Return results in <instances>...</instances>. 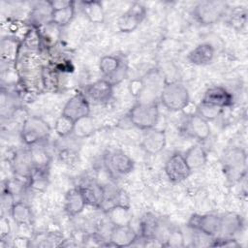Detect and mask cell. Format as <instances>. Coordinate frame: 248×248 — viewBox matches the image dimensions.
I'll return each mask as SVG.
<instances>
[{
  "mask_svg": "<svg viewBox=\"0 0 248 248\" xmlns=\"http://www.w3.org/2000/svg\"><path fill=\"white\" fill-rule=\"evenodd\" d=\"M159 100L168 110L179 111L188 106L190 95L187 87L182 82L166 81Z\"/></svg>",
  "mask_w": 248,
  "mask_h": 248,
  "instance_id": "6da1fadb",
  "label": "cell"
},
{
  "mask_svg": "<svg viewBox=\"0 0 248 248\" xmlns=\"http://www.w3.org/2000/svg\"><path fill=\"white\" fill-rule=\"evenodd\" d=\"M130 122L137 128L146 131L156 127L159 120V108L157 103L138 102L128 113Z\"/></svg>",
  "mask_w": 248,
  "mask_h": 248,
  "instance_id": "7a4b0ae2",
  "label": "cell"
},
{
  "mask_svg": "<svg viewBox=\"0 0 248 248\" xmlns=\"http://www.w3.org/2000/svg\"><path fill=\"white\" fill-rule=\"evenodd\" d=\"M246 152L241 147L229 148L223 155V170L231 181H237L242 178L246 172Z\"/></svg>",
  "mask_w": 248,
  "mask_h": 248,
  "instance_id": "3957f363",
  "label": "cell"
},
{
  "mask_svg": "<svg viewBox=\"0 0 248 248\" xmlns=\"http://www.w3.org/2000/svg\"><path fill=\"white\" fill-rule=\"evenodd\" d=\"M50 134V127L46 121L39 116L27 117L20 129L21 140L26 145H36L45 140Z\"/></svg>",
  "mask_w": 248,
  "mask_h": 248,
  "instance_id": "277c9868",
  "label": "cell"
},
{
  "mask_svg": "<svg viewBox=\"0 0 248 248\" xmlns=\"http://www.w3.org/2000/svg\"><path fill=\"white\" fill-rule=\"evenodd\" d=\"M141 89L138 96L139 102L157 103L162 89L166 83L163 74L159 69L149 70L141 78Z\"/></svg>",
  "mask_w": 248,
  "mask_h": 248,
  "instance_id": "5b68a950",
  "label": "cell"
},
{
  "mask_svg": "<svg viewBox=\"0 0 248 248\" xmlns=\"http://www.w3.org/2000/svg\"><path fill=\"white\" fill-rule=\"evenodd\" d=\"M227 8L228 5L224 1H202L195 6L193 16L202 25H211L225 16Z\"/></svg>",
  "mask_w": 248,
  "mask_h": 248,
  "instance_id": "8992f818",
  "label": "cell"
},
{
  "mask_svg": "<svg viewBox=\"0 0 248 248\" xmlns=\"http://www.w3.org/2000/svg\"><path fill=\"white\" fill-rule=\"evenodd\" d=\"M99 69L102 75L112 85L120 82L126 75L124 62L115 55H106L100 59Z\"/></svg>",
  "mask_w": 248,
  "mask_h": 248,
  "instance_id": "52a82bcc",
  "label": "cell"
},
{
  "mask_svg": "<svg viewBox=\"0 0 248 248\" xmlns=\"http://www.w3.org/2000/svg\"><path fill=\"white\" fill-rule=\"evenodd\" d=\"M146 16V9L140 3H134L117 20V28L122 33L135 31L143 21Z\"/></svg>",
  "mask_w": 248,
  "mask_h": 248,
  "instance_id": "ba28073f",
  "label": "cell"
},
{
  "mask_svg": "<svg viewBox=\"0 0 248 248\" xmlns=\"http://www.w3.org/2000/svg\"><path fill=\"white\" fill-rule=\"evenodd\" d=\"M188 226L195 232L214 237L219 233L220 215L213 213L194 214L189 219Z\"/></svg>",
  "mask_w": 248,
  "mask_h": 248,
  "instance_id": "9c48e42d",
  "label": "cell"
},
{
  "mask_svg": "<svg viewBox=\"0 0 248 248\" xmlns=\"http://www.w3.org/2000/svg\"><path fill=\"white\" fill-rule=\"evenodd\" d=\"M191 170L188 167L183 154L179 152L173 153L165 164V173L168 179L172 183L184 181L191 174Z\"/></svg>",
  "mask_w": 248,
  "mask_h": 248,
  "instance_id": "30bf717a",
  "label": "cell"
},
{
  "mask_svg": "<svg viewBox=\"0 0 248 248\" xmlns=\"http://www.w3.org/2000/svg\"><path fill=\"white\" fill-rule=\"evenodd\" d=\"M87 100L93 104H106L108 103L113 94V85L106 78L98 79L84 88L83 92Z\"/></svg>",
  "mask_w": 248,
  "mask_h": 248,
  "instance_id": "8fae6325",
  "label": "cell"
},
{
  "mask_svg": "<svg viewBox=\"0 0 248 248\" xmlns=\"http://www.w3.org/2000/svg\"><path fill=\"white\" fill-rule=\"evenodd\" d=\"M62 114L77 121L90 114V103L82 92L76 93L64 105Z\"/></svg>",
  "mask_w": 248,
  "mask_h": 248,
  "instance_id": "7c38bea8",
  "label": "cell"
},
{
  "mask_svg": "<svg viewBox=\"0 0 248 248\" xmlns=\"http://www.w3.org/2000/svg\"><path fill=\"white\" fill-rule=\"evenodd\" d=\"M106 166L111 173L115 175H125L133 170L135 163L125 152L113 150L107 155Z\"/></svg>",
  "mask_w": 248,
  "mask_h": 248,
  "instance_id": "4fadbf2b",
  "label": "cell"
},
{
  "mask_svg": "<svg viewBox=\"0 0 248 248\" xmlns=\"http://www.w3.org/2000/svg\"><path fill=\"white\" fill-rule=\"evenodd\" d=\"M182 131L187 137L196 139L200 141L207 140L211 133L208 121H206L197 113L190 115L186 119Z\"/></svg>",
  "mask_w": 248,
  "mask_h": 248,
  "instance_id": "5bb4252c",
  "label": "cell"
},
{
  "mask_svg": "<svg viewBox=\"0 0 248 248\" xmlns=\"http://www.w3.org/2000/svg\"><path fill=\"white\" fill-rule=\"evenodd\" d=\"M167 144V136L165 131L160 129L146 130L142 136L140 146L148 154L154 155L160 153Z\"/></svg>",
  "mask_w": 248,
  "mask_h": 248,
  "instance_id": "9a60e30c",
  "label": "cell"
},
{
  "mask_svg": "<svg viewBox=\"0 0 248 248\" xmlns=\"http://www.w3.org/2000/svg\"><path fill=\"white\" fill-rule=\"evenodd\" d=\"M202 102L225 108L233 104V96L225 87L214 85L205 90Z\"/></svg>",
  "mask_w": 248,
  "mask_h": 248,
  "instance_id": "2e32d148",
  "label": "cell"
},
{
  "mask_svg": "<svg viewBox=\"0 0 248 248\" xmlns=\"http://www.w3.org/2000/svg\"><path fill=\"white\" fill-rule=\"evenodd\" d=\"M139 234L128 226H113L109 233V245L115 247H129L138 240Z\"/></svg>",
  "mask_w": 248,
  "mask_h": 248,
  "instance_id": "e0dca14e",
  "label": "cell"
},
{
  "mask_svg": "<svg viewBox=\"0 0 248 248\" xmlns=\"http://www.w3.org/2000/svg\"><path fill=\"white\" fill-rule=\"evenodd\" d=\"M12 167L14 171L22 177H30L36 169L31 149H23L16 152Z\"/></svg>",
  "mask_w": 248,
  "mask_h": 248,
  "instance_id": "ac0fdd59",
  "label": "cell"
},
{
  "mask_svg": "<svg viewBox=\"0 0 248 248\" xmlns=\"http://www.w3.org/2000/svg\"><path fill=\"white\" fill-rule=\"evenodd\" d=\"M87 205L79 187L70 189L64 198V210L70 216L78 215Z\"/></svg>",
  "mask_w": 248,
  "mask_h": 248,
  "instance_id": "d6986e66",
  "label": "cell"
},
{
  "mask_svg": "<svg viewBox=\"0 0 248 248\" xmlns=\"http://www.w3.org/2000/svg\"><path fill=\"white\" fill-rule=\"evenodd\" d=\"M243 226V221L240 215L236 213H226L220 215L219 233L217 236H233L236 232H240Z\"/></svg>",
  "mask_w": 248,
  "mask_h": 248,
  "instance_id": "ffe728a7",
  "label": "cell"
},
{
  "mask_svg": "<svg viewBox=\"0 0 248 248\" xmlns=\"http://www.w3.org/2000/svg\"><path fill=\"white\" fill-rule=\"evenodd\" d=\"M106 214L112 226H128L133 220L130 205L113 204L106 209Z\"/></svg>",
  "mask_w": 248,
  "mask_h": 248,
  "instance_id": "44dd1931",
  "label": "cell"
},
{
  "mask_svg": "<svg viewBox=\"0 0 248 248\" xmlns=\"http://www.w3.org/2000/svg\"><path fill=\"white\" fill-rule=\"evenodd\" d=\"M214 47L211 44L203 43L198 45L187 55L188 61L196 66H204L209 64L214 58Z\"/></svg>",
  "mask_w": 248,
  "mask_h": 248,
  "instance_id": "7402d4cb",
  "label": "cell"
},
{
  "mask_svg": "<svg viewBox=\"0 0 248 248\" xmlns=\"http://www.w3.org/2000/svg\"><path fill=\"white\" fill-rule=\"evenodd\" d=\"M52 13L49 1L37 3L30 12V20L37 27H43L52 22Z\"/></svg>",
  "mask_w": 248,
  "mask_h": 248,
  "instance_id": "603a6c76",
  "label": "cell"
},
{
  "mask_svg": "<svg viewBox=\"0 0 248 248\" xmlns=\"http://www.w3.org/2000/svg\"><path fill=\"white\" fill-rule=\"evenodd\" d=\"M183 157L191 170L203 167L207 162V153L200 143L189 147L183 154Z\"/></svg>",
  "mask_w": 248,
  "mask_h": 248,
  "instance_id": "cb8c5ba5",
  "label": "cell"
},
{
  "mask_svg": "<svg viewBox=\"0 0 248 248\" xmlns=\"http://www.w3.org/2000/svg\"><path fill=\"white\" fill-rule=\"evenodd\" d=\"M78 187L80 188L87 204L98 207L103 205L106 198V192L102 186L96 183H88Z\"/></svg>",
  "mask_w": 248,
  "mask_h": 248,
  "instance_id": "d4e9b609",
  "label": "cell"
},
{
  "mask_svg": "<svg viewBox=\"0 0 248 248\" xmlns=\"http://www.w3.org/2000/svg\"><path fill=\"white\" fill-rule=\"evenodd\" d=\"M160 223L158 218L152 213H145L140 220V237L150 239L158 236Z\"/></svg>",
  "mask_w": 248,
  "mask_h": 248,
  "instance_id": "484cf974",
  "label": "cell"
},
{
  "mask_svg": "<svg viewBox=\"0 0 248 248\" xmlns=\"http://www.w3.org/2000/svg\"><path fill=\"white\" fill-rule=\"evenodd\" d=\"M80 8L87 19L92 23H102L105 19L103 5L99 1L90 0L80 2Z\"/></svg>",
  "mask_w": 248,
  "mask_h": 248,
  "instance_id": "4316f807",
  "label": "cell"
},
{
  "mask_svg": "<svg viewBox=\"0 0 248 248\" xmlns=\"http://www.w3.org/2000/svg\"><path fill=\"white\" fill-rule=\"evenodd\" d=\"M13 220L18 225H28L32 220V212L30 207L23 202H14L10 208Z\"/></svg>",
  "mask_w": 248,
  "mask_h": 248,
  "instance_id": "83f0119b",
  "label": "cell"
},
{
  "mask_svg": "<svg viewBox=\"0 0 248 248\" xmlns=\"http://www.w3.org/2000/svg\"><path fill=\"white\" fill-rule=\"evenodd\" d=\"M75 16V2L73 1L69 6L61 9H55L52 13V23L59 28L68 25Z\"/></svg>",
  "mask_w": 248,
  "mask_h": 248,
  "instance_id": "f1b7e54d",
  "label": "cell"
},
{
  "mask_svg": "<svg viewBox=\"0 0 248 248\" xmlns=\"http://www.w3.org/2000/svg\"><path fill=\"white\" fill-rule=\"evenodd\" d=\"M95 131L92 118L88 115L75 121L73 135L78 139H84L90 137Z\"/></svg>",
  "mask_w": 248,
  "mask_h": 248,
  "instance_id": "f546056e",
  "label": "cell"
},
{
  "mask_svg": "<svg viewBox=\"0 0 248 248\" xmlns=\"http://www.w3.org/2000/svg\"><path fill=\"white\" fill-rule=\"evenodd\" d=\"M223 108H218L216 106L206 104L201 101V103L197 106V114L205 119L206 121H212L218 118L222 112Z\"/></svg>",
  "mask_w": 248,
  "mask_h": 248,
  "instance_id": "4dcf8cb0",
  "label": "cell"
},
{
  "mask_svg": "<svg viewBox=\"0 0 248 248\" xmlns=\"http://www.w3.org/2000/svg\"><path fill=\"white\" fill-rule=\"evenodd\" d=\"M75 121L69 118L68 116L64 115L61 113L60 116L57 117L54 123V130L55 133L59 137H67L71 134H73V129H74Z\"/></svg>",
  "mask_w": 248,
  "mask_h": 248,
  "instance_id": "1f68e13d",
  "label": "cell"
},
{
  "mask_svg": "<svg viewBox=\"0 0 248 248\" xmlns=\"http://www.w3.org/2000/svg\"><path fill=\"white\" fill-rule=\"evenodd\" d=\"M17 53V44L15 40L4 38L1 42V57L4 61H14Z\"/></svg>",
  "mask_w": 248,
  "mask_h": 248,
  "instance_id": "d6a6232c",
  "label": "cell"
},
{
  "mask_svg": "<svg viewBox=\"0 0 248 248\" xmlns=\"http://www.w3.org/2000/svg\"><path fill=\"white\" fill-rule=\"evenodd\" d=\"M166 243L164 244V246H168V247H183L184 246V237L183 234L180 231L178 230H172L170 231V232L168 233L166 239H165Z\"/></svg>",
  "mask_w": 248,
  "mask_h": 248,
  "instance_id": "836d02e7",
  "label": "cell"
},
{
  "mask_svg": "<svg viewBox=\"0 0 248 248\" xmlns=\"http://www.w3.org/2000/svg\"><path fill=\"white\" fill-rule=\"evenodd\" d=\"M10 232H11L10 222L6 217L2 216L1 219H0V237H1V240H4L10 234Z\"/></svg>",
  "mask_w": 248,
  "mask_h": 248,
  "instance_id": "e575fe53",
  "label": "cell"
},
{
  "mask_svg": "<svg viewBox=\"0 0 248 248\" xmlns=\"http://www.w3.org/2000/svg\"><path fill=\"white\" fill-rule=\"evenodd\" d=\"M31 245V241L28 238H25L23 236H18L16 237L14 240V246L18 247V248H23V247H28Z\"/></svg>",
  "mask_w": 248,
  "mask_h": 248,
  "instance_id": "d590c367",
  "label": "cell"
},
{
  "mask_svg": "<svg viewBox=\"0 0 248 248\" xmlns=\"http://www.w3.org/2000/svg\"><path fill=\"white\" fill-rule=\"evenodd\" d=\"M52 10L55 9H61L69 6L73 1H65V0H54V1H49Z\"/></svg>",
  "mask_w": 248,
  "mask_h": 248,
  "instance_id": "8d00e7d4",
  "label": "cell"
}]
</instances>
